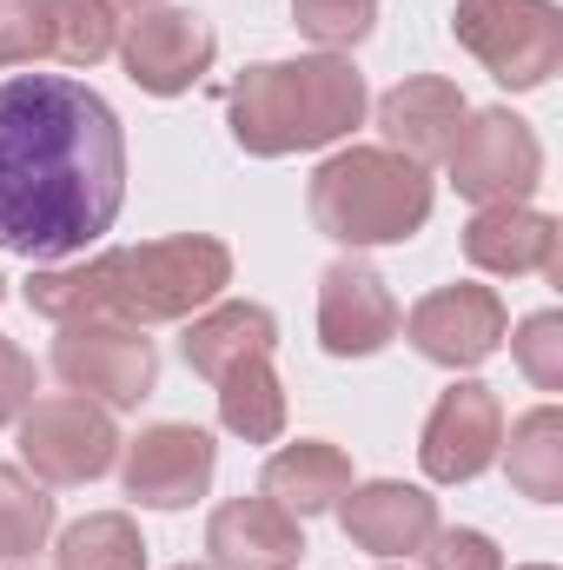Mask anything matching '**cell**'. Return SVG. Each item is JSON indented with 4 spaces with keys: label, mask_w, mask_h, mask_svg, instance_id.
<instances>
[{
    "label": "cell",
    "mask_w": 563,
    "mask_h": 570,
    "mask_svg": "<svg viewBox=\"0 0 563 570\" xmlns=\"http://www.w3.org/2000/svg\"><path fill=\"white\" fill-rule=\"evenodd\" d=\"M120 47L113 0H47V53L67 67H100Z\"/></svg>",
    "instance_id": "603a6c76"
},
{
    "label": "cell",
    "mask_w": 563,
    "mask_h": 570,
    "mask_svg": "<svg viewBox=\"0 0 563 570\" xmlns=\"http://www.w3.org/2000/svg\"><path fill=\"white\" fill-rule=\"evenodd\" d=\"M53 379L80 399H100L107 412H127V405L152 399L159 352L127 318H80V325H60V338H53Z\"/></svg>",
    "instance_id": "8992f818"
},
{
    "label": "cell",
    "mask_w": 563,
    "mask_h": 570,
    "mask_svg": "<svg viewBox=\"0 0 563 570\" xmlns=\"http://www.w3.org/2000/svg\"><path fill=\"white\" fill-rule=\"evenodd\" d=\"M213 471H219V444L199 425H146L127 458H120V484L127 498L146 511H186L213 491Z\"/></svg>",
    "instance_id": "7c38bea8"
},
{
    "label": "cell",
    "mask_w": 563,
    "mask_h": 570,
    "mask_svg": "<svg viewBox=\"0 0 563 570\" xmlns=\"http://www.w3.org/2000/svg\"><path fill=\"white\" fill-rule=\"evenodd\" d=\"M233 285V246L213 233H172L146 246H113V285H107V318L127 325H179L206 305H219Z\"/></svg>",
    "instance_id": "277c9868"
},
{
    "label": "cell",
    "mask_w": 563,
    "mask_h": 570,
    "mask_svg": "<svg viewBox=\"0 0 563 570\" xmlns=\"http://www.w3.org/2000/svg\"><path fill=\"white\" fill-rule=\"evenodd\" d=\"M464 94L451 87V80H437V73H418V80H398L385 100H378V134L392 153H405V159H444L451 140H457V127H464Z\"/></svg>",
    "instance_id": "e0dca14e"
},
{
    "label": "cell",
    "mask_w": 563,
    "mask_h": 570,
    "mask_svg": "<svg viewBox=\"0 0 563 570\" xmlns=\"http://www.w3.org/2000/svg\"><path fill=\"white\" fill-rule=\"evenodd\" d=\"M113 7H134V13H146V7H159V0H113Z\"/></svg>",
    "instance_id": "f546056e"
},
{
    "label": "cell",
    "mask_w": 563,
    "mask_h": 570,
    "mask_svg": "<svg viewBox=\"0 0 563 570\" xmlns=\"http://www.w3.org/2000/svg\"><path fill=\"white\" fill-rule=\"evenodd\" d=\"M511 358L537 392H563V312H531L511 332Z\"/></svg>",
    "instance_id": "484cf974"
},
{
    "label": "cell",
    "mask_w": 563,
    "mask_h": 570,
    "mask_svg": "<svg viewBox=\"0 0 563 570\" xmlns=\"http://www.w3.org/2000/svg\"><path fill=\"white\" fill-rule=\"evenodd\" d=\"M517 498L531 504H563V412L557 405H537L511 425V444H497Z\"/></svg>",
    "instance_id": "ffe728a7"
},
{
    "label": "cell",
    "mask_w": 563,
    "mask_h": 570,
    "mask_svg": "<svg viewBox=\"0 0 563 570\" xmlns=\"http://www.w3.org/2000/svg\"><path fill=\"white\" fill-rule=\"evenodd\" d=\"M524 570H557V564H524Z\"/></svg>",
    "instance_id": "4dcf8cb0"
},
{
    "label": "cell",
    "mask_w": 563,
    "mask_h": 570,
    "mask_svg": "<svg viewBox=\"0 0 563 570\" xmlns=\"http://www.w3.org/2000/svg\"><path fill=\"white\" fill-rule=\"evenodd\" d=\"M120 458V431L113 412L80 399V392H60V399H33L20 412V464L40 478V484H93L107 478Z\"/></svg>",
    "instance_id": "52a82bcc"
},
{
    "label": "cell",
    "mask_w": 563,
    "mask_h": 570,
    "mask_svg": "<svg viewBox=\"0 0 563 570\" xmlns=\"http://www.w3.org/2000/svg\"><path fill=\"white\" fill-rule=\"evenodd\" d=\"M273 345H279V318H273L266 305H253V298H219V305L192 312V325H186V338H179V358H186L199 379H226V372L246 365V358H273Z\"/></svg>",
    "instance_id": "ac0fdd59"
},
{
    "label": "cell",
    "mask_w": 563,
    "mask_h": 570,
    "mask_svg": "<svg viewBox=\"0 0 563 570\" xmlns=\"http://www.w3.org/2000/svg\"><path fill=\"white\" fill-rule=\"evenodd\" d=\"M504 332H511L504 298L491 285H471V279L437 285V292H424L418 305L405 312V338L418 345V358L444 365V372H471V365L497 358Z\"/></svg>",
    "instance_id": "9c48e42d"
},
{
    "label": "cell",
    "mask_w": 563,
    "mask_h": 570,
    "mask_svg": "<svg viewBox=\"0 0 563 570\" xmlns=\"http://www.w3.org/2000/svg\"><path fill=\"white\" fill-rule=\"evenodd\" d=\"M213 385H219V425L233 431V438H246V444H279L285 385H279V372H273V358H246V365H233V372L213 379Z\"/></svg>",
    "instance_id": "44dd1931"
},
{
    "label": "cell",
    "mask_w": 563,
    "mask_h": 570,
    "mask_svg": "<svg viewBox=\"0 0 563 570\" xmlns=\"http://www.w3.org/2000/svg\"><path fill=\"white\" fill-rule=\"evenodd\" d=\"M47 53V0H0V67H33Z\"/></svg>",
    "instance_id": "4316f807"
},
{
    "label": "cell",
    "mask_w": 563,
    "mask_h": 570,
    "mask_svg": "<svg viewBox=\"0 0 563 570\" xmlns=\"http://www.w3.org/2000/svg\"><path fill=\"white\" fill-rule=\"evenodd\" d=\"M464 259L491 279H563V226L537 206H477L464 226Z\"/></svg>",
    "instance_id": "5bb4252c"
},
{
    "label": "cell",
    "mask_w": 563,
    "mask_h": 570,
    "mask_svg": "<svg viewBox=\"0 0 563 570\" xmlns=\"http://www.w3.org/2000/svg\"><path fill=\"white\" fill-rule=\"evenodd\" d=\"M27 405H33V358L13 338H0V425H13Z\"/></svg>",
    "instance_id": "f1b7e54d"
},
{
    "label": "cell",
    "mask_w": 563,
    "mask_h": 570,
    "mask_svg": "<svg viewBox=\"0 0 563 570\" xmlns=\"http://www.w3.org/2000/svg\"><path fill=\"white\" fill-rule=\"evenodd\" d=\"M259 491H266L273 504H285V511L305 524V518L332 511V504L352 491V458H345L338 444H325V438L279 444V451L266 458V478H259Z\"/></svg>",
    "instance_id": "d6986e66"
},
{
    "label": "cell",
    "mask_w": 563,
    "mask_h": 570,
    "mask_svg": "<svg viewBox=\"0 0 563 570\" xmlns=\"http://www.w3.org/2000/svg\"><path fill=\"white\" fill-rule=\"evenodd\" d=\"M172 570H206V564H172Z\"/></svg>",
    "instance_id": "1f68e13d"
},
{
    "label": "cell",
    "mask_w": 563,
    "mask_h": 570,
    "mask_svg": "<svg viewBox=\"0 0 563 570\" xmlns=\"http://www.w3.org/2000/svg\"><path fill=\"white\" fill-rule=\"evenodd\" d=\"M53 538V498L27 464H0V558L27 564Z\"/></svg>",
    "instance_id": "cb8c5ba5"
},
{
    "label": "cell",
    "mask_w": 563,
    "mask_h": 570,
    "mask_svg": "<svg viewBox=\"0 0 563 570\" xmlns=\"http://www.w3.org/2000/svg\"><path fill=\"white\" fill-rule=\"evenodd\" d=\"M206 558H213V570H298L305 524L285 504H273L266 491L259 498H226L206 518Z\"/></svg>",
    "instance_id": "2e32d148"
},
{
    "label": "cell",
    "mask_w": 563,
    "mask_h": 570,
    "mask_svg": "<svg viewBox=\"0 0 563 570\" xmlns=\"http://www.w3.org/2000/svg\"><path fill=\"white\" fill-rule=\"evenodd\" d=\"M451 33L511 94H537L563 67V7L557 0H457Z\"/></svg>",
    "instance_id": "5b68a950"
},
{
    "label": "cell",
    "mask_w": 563,
    "mask_h": 570,
    "mask_svg": "<svg viewBox=\"0 0 563 570\" xmlns=\"http://www.w3.org/2000/svg\"><path fill=\"white\" fill-rule=\"evenodd\" d=\"M127 206L120 114L67 73L0 87V253L33 266L80 259Z\"/></svg>",
    "instance_id": "6da1fadb"
},
{
    "label": "cell",
    "mask_w": 563,
    "mask_h": 570,
    "mask_svg": "<svg viewBox=\"0 0 563 570\" xmlns=\"http://www.w3.org/2000/svg\"><path fill=\"white\" fill-rule=\"evenodd\" d=\"M305 206L332 246L365 253V246H405L412 233H424L437 186H431V166L392 146H345L312 173Z\"/></svg>",
    "instance_id": "3957f363"
},
{
    "label": "cell",
    "mask_w": 563,
    "mask_h": 570,
    "mask_svg": "<svg viewBox=\"0 0 563 570\" xmlns=\"http://www.w3.org/2000/svg\"><path fill=\"white\" fill-rule=\"evenodd\" d=\"M120 60H127V80L140 94L172 100V94H192L213 73L219 40H213L206 13H192V7H146L120 33Z\"/></svg>",
    "instance_id": "30bf717a"
},
{
    "label": "cell",
    "mask_w": 563,
    "mask_h": 570,
    "mask_svg": "<svg viewBox=\"0 0 563 570\" xmlns=\"http://www.w3.org/2000/svg\"><path fill=\"white\" fill-rule=\"evenodd\" d=\"M497 444H504V405L491 385L464 379L451 392H437L431 419L418 438V464L431 484H471L497 464Z\"/></svg>",
    "instance_id": "8fae6325"
},
{
    "label": "cell",
    "mask_w": 563,
    "mask_h": 570,
    "mask_svg": "<svg viewBox=\"0 0 563 570\" xmlns=\"http://www.w3.org/2000/svg\"><path fill=\"white\" fill-rule=\"evenodd\" d=\"M398 325H405V312H398L392 285L365 259L325 266V279H318V345L332 358H372L398 338Z\"/></svg>",
    "instance_id": "4fadbf2b"
},
{
    "label": "cell",
    "mask_w": 563,
    "mask_h": 570,
    "mask_svg": "<svg viewBox=\"0 0 563 570\" xmlns=\"http://www.w3.org/2000/svg\"><path fill=\"white\" fill-rule=\"evenodd\" d=\"M292 20H298V33L318 40L325 53H352L358 40H372L378 0H292Z\"/></svg>",
    "instance_id": "d4e9b609"
},
{
    "label": "cell",
    "mask_w": 563,
    "mask_h": 570,
    "mask_svg": "<svg viewBox=\"0 0 563 570\" xmlns=\"http://www.w3.org/2000/svg\"><path fill=\"white\" fill-rule=\"evenodd\" d=\"M7 570H33V564H7Z\"/></svg>",
    "instance_id": "d6a6232c"
},
{
    "label": "cell",
    "mask_w": 563,
    "mask_h": 570,
    "mask_svg": "<svg viewBox=\"0 0 563 570\" xmlns=\"http://www.w3.org/2000/svg\"><path fill=\"white\" fill-rule=\"evenodd\" d=\"M424 570H504V551L484 538V531H471V524H457V531H431L424 538Z\"/></svg>",
    "instance_id": "83f0119b"
},
{
    "label": "cell",
    "mask_w": 563,
    "mask_h": 570,
    "mask_svg": "<svg viewBox=\"0 0 563 570\" xmlns=\"http://www.w3.org/2000/svg\"><path fill=\"white\" fill-rule=\"evenodd\" d=\"M332 511H338L345 544H358L372 558H418L424 538L437 531V498L418 491V484H398V478L352 484Z\"/></svg>",
    "instance_id": "9a60e30c"
},
{
    "label": "cell",
    "mask_w": 563,
    "mask_h": 570,
    "mask_svg": "<svg viewBox=\"0 0 563 570\" xmlns=\"http://www.w3.org/2000/svg\"><path fill=\"white\" fill-rule=\"evenodd\" d=\"M0 298H7V279H0Z\"/></svg>",
    "instance_id": "836d02e7"
},
{
    "label": "cell",
    "mask_w": 563,
    "mask_h": 570,
    "mask_svg": "<svg viewBox=\"0 0 563 570\" xmlns=\"http://www.w3.org/2000/svg\"><path fill=\"white\" fill-rule=\"evenodd\" d=\"M444 166H451V186L464 199H477V206H517L544 179V146H537V134L511 107H484V114H464Z\"/></svg>",
    "instance_id": "ba28073f"
},
{
    "label": "cell",
    "mask_w": 563,
    "mask_h": 570,
    "mask_svg": "<svg viewBox=\"0 0 563 570\" xmlns=\"http://www.w3.org/2000/svg\"><path fill=\"white\" fill-rule=\"evenodd\" d=\"M365 73L345 53H305V60H259L226 94V127L239 153L285 159L338 146L365 120Z\"/></svg>",
    "instance_id": "7a4b0ae2"
},
{
    "label": "cell",
    "mask_w": 563,
    "mask_h": 570,
    "mask_svg": "<svg viewBox=\"0 0 563 570\" xmlns=\"http://www.w3.org/2000/svg\"><path fill=\"white\" fill-rule=\"evenodd\" d=\"M60 570H146V538L127 511H93L60 531Z\"/></svg>",
    "instance_id": "7402d4cb"
}]
</instances>
